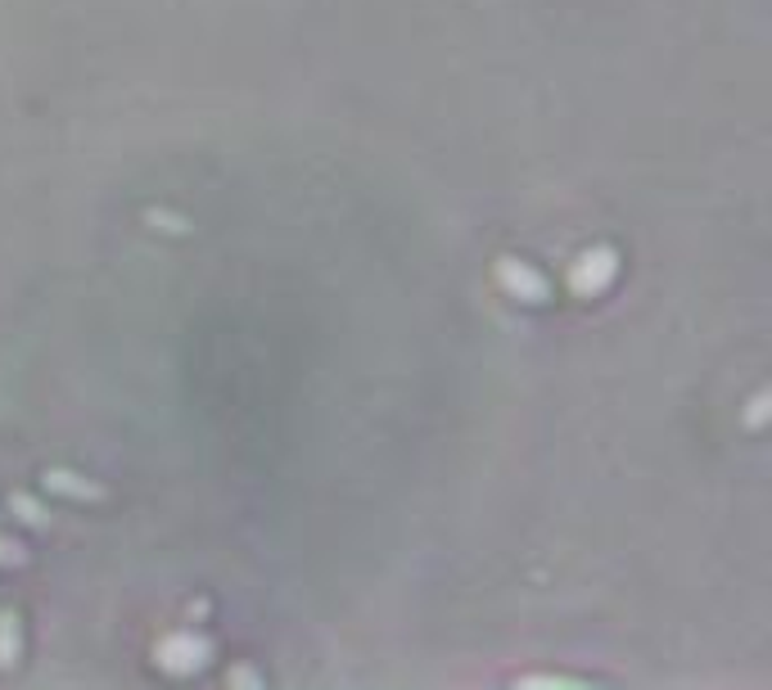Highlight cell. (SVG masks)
I'll return each instance as SVG.
<instances>
[{
	"mask_svg": "<svg viewBox=\"0 0 772 690\" xmlns=\"http://www.w3.org/2000/svg\"><path fill=\"white\" fill-rule=\"evenodd\" d=\"M492 280H497V289H501L506 298L529 303V307H543V303L551 298L547 276H543L538 267L520 263V257H497V263H492Z\"/></svg>",
	"mask_w": 772,
	"mask_h": 690,
	"instance_id": "cell-3",
	"label": "cell"
},
{
	"mask_svg": "<svg viewBox=\"0 0 772 690\" xmlns=\"http://www.w3.org/2000/svg\"><path fill=\"white\" fill-rule=\"evenodd\" d=\"M10 514L23 529H50V510L32 492H10Z\"/></svg>",
	"mask_w": 772,
	"mask_h": 690,
	"instance_id": "cell-6",
	"label": "cell"
},
{
	"mask_svg": "<svg viewBox=\"0 0 772 690\" xmlns=\"http://www.w3.org/2000/svg\"><path fill=\"white\" fill-rule=\"evenodd\" d=\"M28 564V546L14 538H0V569H23Z\"/></svg>",
	"mask_w": 772,
	"mask_h": 690,
	"instance_id": "cell-7",
	"label": "cell"
},
{
	"mask_svg": "<svg viewBox=\"0 0 772 690\" xmlns=\"http://www.w3.org/2000/svg\"><path fill=\"white\" fill-rule=\"evenodd\" d=\"M231 686H257V672H248V668H235L231 677H226Z\"/></svg>",
	"mask_w": 772,
	"mask_h": 690,
	"instance_id": "cell-9",
	"label": "cell"
},
{
	"mask_svg": "<svg viewBox=\"0 0 772 690\" xmlns=\"http://www.w3.org/2000/svg\"><path fill=\"white\" fill-rule=\"evenodd\" d=\"M23 659V619L14 610H0V668H19Z\"/></svg>",
	"mask_w": 772,
	"mask_h": 690,
	"instance_id": "cell-5",
	"label": "cell"
},
{
	"mask_svg": "<svg viewBox=\"0 0 772 690\" xmlns=\"http://www.w3.org/2000/svg\"><path fill=\"white\" fill-rule=\"evenodd\" d=\"M208 659H213V641H208L204 632H190V628L167 632V637L154 645V663H158L167 677H195V672L208 668Z\"/></svg>",
	"mask_w": 772,
	"mask_h": 690,
	"instance_id": "cell-1",
	"label": "cell"
},
{
	"mask_svg": "<svg viewBox=\"0 0 772 690\" xmlns=\"http://www.w3.org/2000/svg\"><path fill=\"white\" fill-rule=\"evenodd\" d=\"M520 686H574L569 677H525Z\"/></svg>",
	"mask_w": 772,
	"mask_h": 690,
	"instance_id": "cell-10",
	"label": "cell"
},
{
	"mask_svg": "<svg viewBox=\"0 0 772 690\" xmlns=\"http://www.w3.org/2000/svg\"><path fill=\"white\" fill-rule=\"evenodd\" d=\"M768 393H754V402H750V411H745V424L750 428H763V420H768Z\"/></svg>",
	"mask_w": 772,
	"mask_h": 690,
	"instance_id": "cell-8",
	"label": "cell"
},
{
	"mask_svg": "<svg viewBox=\"0 0 772 690\" xmlns=\"http://www.w3.org/2000/svg\"><path fill=\"white\" fill-rule=\"evenodd\" d=\"M41 487L55 492V496H68V501H105V496H109L105 483L86 479V474H77V470H59V465L41 474Z\"/></svg>",
	"mask_w": 772,
	"mask_h": 690,
	"instance_id": "cell-4",
	"label": "cell"
},
{
	"mask_svg": "<svg viewBox=\"0 0 772 690\" xmlns=\"http://www.w3.org/2000/svg\"><path fill=\"white\" fill-rule=\"evenodd\" d=\"M615 276H619V253L610 244H596V248H583L574 263H569L565 285L578 298H600V294L615 285Z\"/></svg>",
	"mask_w": 772,
	"mask_h": 690,
	"instance_id": "cell-2",
	"label": "cell"
}]
</instances>
